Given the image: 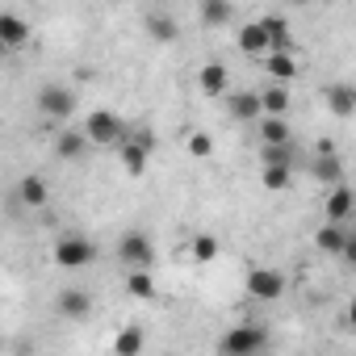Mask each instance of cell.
I'll return each instance as SVG.
<instances>
[{
  "mask_svg": "<svg viewBox=\"0 0 356 356\" xmlns=\"http://www.w3.org/2000/svg\"><path fill=\"white\" fill-rule=\"evenodd\" d=\"M318 155H339V151H335V143H331V138H323V143H318Z\"/></svg>",
  "mask_w": 356,
  "mask_h": 356,
  "instance_id": "obj_31",
  "label": "cell"
},
{
  "mask_svg": "<svg viewBox=\"0 0 356 356\" xmlns=\"http://www.w3.org/2000/svg\"><path fill=\"white\" fill-rule=\"evenodd\" d=\"M189 155H197V159L214 155V138L210 134H189Z\"/></svg>",
  "mask_w": 356,
  "mask_h": 356,
  "instance_id": "obj_29",
  "label": "cell"
},
{
  "mask_svg": "<svg viewBox=\"0 0 356 356\" xmlns=\"http://www.w3.org/2000/svg\"><path fill=\"white\" fill-rule=\"evenodd\" d=\"M92 260H97V248L84 235H63L55 243V264L59 268H88Z\"/></svg>",
  "mask_w": 356,
  "mask_h": 356,
  "instance_id": "obj_4",
  "label": "cell"
},
{
  "mask_svg": "<svg viewBox=\"0 0 356 356\" xmlns=\"http://www.w3.org/2000/svg\"><path fill=\"white\" fill-rule=\"evenodd\" d=\"M352 206H356V193H352L348 185H339V189H331V193H327V202H323V214H327V222L343 227V218L352 214Z\"/></svg>",
  "mask_w": 356,
  "mask_h": 356,
  "instance_id": "obj_10",
  "label": "cell"
},
{
  "mask_svg": "<svg viewBox=\"0 0 356 356\" xmlns=\"http://www.w3.org/2000/svg\"><path fill=\"white\" fill-rule=\"evenodd\" d=\"M193 260L197 264H214L218 260V239L214 235H197L193 239Z\"/></svg>",
  "mask_w": 356,
  "mask_h": 356,
  "instance_id": "obj_28",
  "label": "cell"
},
{
  "mask_svg": "<svg viewBox=\"0 0 356 356\" xmlns=\"http://www.w3.org/2000/svg\"><path fill=\"white\" fill-rule=\"evenodd\" d=\"M84 134H88V143H126V126L109 109H92L84 122Z\"/></svg>",
  "mask_w": 356,
  "mask_h": 356,
  "instance_id": "obj_5",
  "label": "cell"
},
{
  "mask_svg": "<svg viewBox=\"0 0 356 356\" xmlns=\"http://www.w3.org/2000/svg\"><path fill=\"white\" fill-rule=\"evenodd\" d=\"M143 30L155 38V42H172L176 34H181V26H176V17L172 13H163V9H151L147 17H143Z\"/></svg>",
  "mask_w": 356,
  "mask_h": 356,
  "instance_id": "obj_12",
  "label": "cell"
},
{
  "mask_svg": "<svg viewBox=\"0 0 356 356\" xmlns=\"http://www.w3.org/2000/svg\"><path fill=\"white\" fill-rule=\"evenodd\" d=\"M260 185H264L268 193H285V189L293 185V168H277V163H268V168L260 172Z\"/></svg>",
  "mask_w": 356,
  "mask_h": 356,
  "instance_id": "obj_25",
  "label": "cell"
},
{
  "mask_svg": "<svg viewBox=\"0 0 356 356\" xmlns=\"http://www.w3.org/2000/svg\"><path fill=\"white\" fill-rule=\"evenodd\" d=\"M197 84H202L206 97H227V88H231V72H227V63L210 59V63L197 72Z\"/></svg>",
  "mask_w": 356,
  "mask_h": 356,
  "instance_id": "obj_7",
  "label": "cell"
},
{
  "mask_svg": "<svg viewBox=\"0 0 356 356\" xmlns=\"http://www.w3.org/2000/svg\"><path fill=\"white\" fill-rule=\"evenodd\" d=\"M147 155H151V138H147V134L122 143V168H126L130 176H143V172H147Z\"/></svg>",
  "mask_w": 356,
  "mask_h": 356,
  "instance_id": "obj_9",
  "label": "cell"
},
{
  "mask_svg": "<svg viewBox=\"0 0 356 356\" xmlns=\"http://www.w3.org/2000/svg\"><path fill=\"white\" fill-rule=\"evenodd\" d=\"M264 348H268V331L264 327H252V323L231 327L222 335V356H260Z\"/></svg>",
  "mask_w": 356,
  "mask_h": 356,
  "instance_id": "obj_2",
  "label": "cell"
},
{
  "mask_svg": "<svg viewBox=\"0 0 356 356\" xmlns=\"http://www.w3.org/2000/svg\"><path fill=\"white\" fill-rule=\"evenodd\" d=\"M126 289H130V298H138V302H151V298H155L151 273H130V277H126Z\"/></svg>",
  "mask_w": 356,
  "mask_h": 356,
  "instance_id": "obj_27",
  "label": "cell"
},
{
  "mask_svg": "<svg viewBox=\"0 0 356 356\" xmlns=\"http://www.w3.org/2000/svg\"><path fill=\"white\" fill-rule=\"evenodd\" d=\"M343 260L356 264V235H348V248H343Z\"/></svg>",
  "mask_w": 356,
  "mask_h": 356,
  "instance_id": "obj_30",
  "label": "cell"
},
{
  "mask_svg": "<svg viewBox=\"0 0 356 356\" xmlns=\"http://www.w3.org/2000/svg\"><path fill=\"white\" fill-rule=\"evenodd\" d=\"M310 172L318 176L323 185H331V189L343 185V159H339V155H318V159L310 163Z\"/></svg>",
  "mask_w": 356,
  "mask_h": 356,
  "instance_id": "obj_17",
  "label": "cell"
},
{
  "mask_svg": "<svg viewBox=\"0 0 356 356\" xmlns=\"http://www.w3.org/2000/svg\"><path fill=\"white\" fill-rule=\"evenodd\" d=\"M26 38H30V26L17 13H0V42L5 47H26Z\"/></svg>",
  "mask_w": 356,
  "mask_h": 356,
  "instance_id": "obj_20",
  "label": "cell"
},
{
  "mask_svg": "<svg viewBox=\"0 0 356 356\" xmlns=\"http://www.w3.org/2000/svg\"><path fill=\"white\" fill-rule=\"evenodd\" d=\"M227 22H235V9L227 0H206L202 5V26H227Z\"/></svg>",
  "mask_w": 356,
  "mask_h": 356,
  "instance_id": "obj_26",
  "label": "cell"
},
{
  "mask_svg": "<svg viewBox=\"0 0 356 356\" xmlns=\"http://www.w3.org/2000/svg\"><path fill=\"white\" fill-rule=\"evenodd\" d=\"M143 343H147L143 327H122V331L113 335V352H118V356H138V352H143Z\"/></svg>",
  "mask_w": 356,
  "mask_h": 356,
  "instance_id": "obj_24",
  "label": "cell"
},
{
  "mask_svg": "<svg viewBox=\"0 0 356 356\" xmlns=\"http://www.w3.org/2000/svg\"><path fill=\"white\" fill-rule=\"evenodd\" d=\"M327 109L335 118H352L356 113V84H331L327 88Z\"/></svg>",
  "mask_w": 356,
  "mask_h": 356,
  "instance_id": "obj_15",
  "label": "cell"
},
{
  "mask_svg": "<svg viewBox=\"0 0 356 356\" xmlns=\"http://www.w3.org/2000/svg\"><path fill=\"white\" fill-rule=\"evenodd\" d=\"M260 26H264V34H268V42H273V51H293V38H289V22L285 17H260Z\"/></svg>",
  "mask_w": 356,
  "mask_h": 356,
  "instance_id": "obj_21",
  "label": "cell"
},
{
  "mask_svg": "<svg viewBox=\"0 0 356 356\" xmlns=\"http://www.w3.org/2000/svg\"><path fill=\"white\" fill-rule=\"evenodd\" d=\"M118 260H122L130 273H147V268L155 264V243H151V235L126 231V235L118 239Z\"/></svg>",
  "mask_w": 356,
  "mask_h": 356,
  "instance_id": "obj_1",
  "label": "cell"
},
{
  "mask_svg": "<svg viewBox=\"0 0 356 356\" xmlns=\"http://www.w3.org/2000/svg\"><path fill=\"white\" fill-rule=\"evenodd\" d=\"M314 248L327 252V256H343V248H348V231L335 227V222H323V227L314 231Z\"/></svg>",
  "mask_w": 356,
  "mask_h": 356,
  "instance_id": "obj_13",
  "label": "cell"
},
{
  "mask_svg": "<svg viewBox=\"0 0 356 356\" xmlns=\"http://www.w3.org/2000/svg\"><path fill=\"white\" fill-rule=\"evenodd\" d=\"M38 109L47 118H55V122H67L76 113V92L67 84H42L38 88Z\"/></svg>",
  "mask_w": 356,
  "mask_h": 356,
  "instance_id": "obj_3",
  "label": "cell"
},
{
  "mask_svg": "<svg viewBox=\"0 0 356 356\" xmlns=\"http://www.w3.org/2000/svg\"><path fill=\"white\" fill-rule=\"evenodd\" d=\"M227 109H231L235 122H256V118H264L260 92H231V97H227Z\"/></svg>",
  "mask_w": 356,
  "mask_h": 356,
  "instance_id": "obj_8",
  "label": "cell"
},
{
  "mask_svg": "<svg viewBox=\"0 0 356 356\" xmlns=\"http://www.w3.org/2000/svg\"><path fill=\"white\" fill-rule=\"evenodd\" d=\"M84 151H88V134H84V130H63V134H55V155H59V159H84Z\"/></svg>",
  "mask_w": 356,
  "mask_h": 356,
  "instance_id": "obj_16",
  "label": "cell"
},
{
  "mask_svg": "<svg viewBox=\"0 0 356 356\" xmlns=\"http://www.w3.org/2000/svg\"><path fill=\"white\" fill-rule=\"evenodd\" d=\"M281 293H285L281 268H252V273H248V298H256V302H277Z\"/></svg>",
  "mask_w": 356,
  "mask_h": 356,
  "instance_id": "obj_6",
  "label": "cell"
},
{
  "mask_svg": "<svg viewBox=\"0 0 356 356\" xmlns=\"http://www.w3.org/2000/svg\"><path fill=\"white\" fill-rule=\"evenodd\" d=\"M264 67H268V76H273L277 84H289V80L298 76V59H293V51H273V55L264 59Z\"/></svg>",
  "mask_w": 356,
  "mask_h": 356,
  "instance_id": "obj_18",
  "label": "cell"
},
{
  "mask_svg": "<svg viewBox=\"0 0 356 356\" xmlns=\"http://www.w3.org/2000/svg\"><path fill=\"white\" fill-rule=\"evenodd\" d=\"M55 302H59V314H63V318H88V314H92V298H88L84 289H63Z\"/></svg>",
  "mask_w": 356,
  "mask_h": 356,
  "instance_id": "obj_14",
  "label": "cell"
},
{
  "mask_svg": "<svg viewBox=\"0 0 356 356\" xmlns=\"http://www.w3.org/2000/svg\"><path fill=\"white\" fill-rule=\"evenodd\" d=\"M260 101H264V118H285L289 113V88L285 84H268L260 92Z\"/></svg>",
  "mask_w": 356,
  "mask_h": 356,
  "instance_id": "obj_22",
  "label": "cell"
},
{
  "mask_svg": "<svg viewBox=\"0 0 356 356\" xmlns=\"http://www.w3.org/2000/svg\"><path fill=\"white\" fill-rule=\"evenodd\" d=\"M348 327H352V331H356V298H352V302H348Z\"/></svg>",
  "mask_w": 356,
  "mask_h": 356,
  "instance_id": "obj_32",
  "label": "cell"
},
{
  "mask_svg": "<svg viewBox=\"0 0 356 356\" xmlns=\"http://www.w3.org/2000/svg\"><path fill=\"white\" fill-rule=\"evenodd\" d=\"M17 197H22V206L38 210V206H47L51 189H47V181H42V176H22V185H17Z\"/></svg>",
  "mask_w": 356,
  "mask_h": 356,
  "instance_id": "obj_19",
  "label": "cell"
},
{
  "mask_svg": "<svg viewBox=\"0 0 356 356\" xmlns=\"http://www.w3.org/2000/svg\"><path fill=\"white\" fill-rule=\"evenodd\" d=\"M260 138H264V147H289L293 130H289L285 118H264V122H260Z\"/></svg>",
  "mask_w": 356,
  "mask_h": 356,
  "instance_id": "obj_23",
  "label": "cell"
},
{
  "mask_svg": "<svg viewBox=\"0 0 356 356\" xmlns=\"http://www.w3.org/2000/svg\"><path fill=\"white\" fill-rule=\"evenodd\" d=\"M239 51H243V55H260V59L273 55V42H268V34H264L260 22H248V26L239 30Z\"/></svg>",
  "mask_w": 356,
  "mask_h": 356,
  "instance_id": "obj_11",
  "label": "cell"
}]
</instances>
